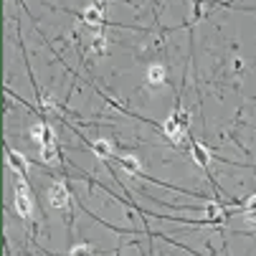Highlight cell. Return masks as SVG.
<instances>
[{
	"instance_id": "12",
	"label": "cell",
	"mask_w": 256,
	"mask_h": 256,
	"mask_svg": "<svg viewBox=\"0 0 256 256\" xmlns=\"http://www.w3.org/2000/svg\"><path fill=\"white\" fill-rule=\"evenodd\" d=\"M92 48H94L96 54H104V51H106V33H96V36H94Z\"/></svg>"
},
{
	"instance_id": "13",
	"label": "cell",
	"mask_w": 256,
	"mask_h": 256,
	"mask_svg": "<svg viewBox=\"0 0 256 256\" xmlns=\"http://www.w3.org/2000/svg\"><path fill=\"white\" fill-rule=\"evenodd\" d=\"M244 216L248 218V221H254V224H256V196H251V198L246 200V208H244Z\"/></svg>"
},
{
	"instance_id": "14",
	"label": "cell",
	"mask_w": 256,
	"mask_h": 256,
	"mask_svg": "<svg viewBox=\"0 0 256 256\" xmlns=\"http://www.w3.org/2000/svg\"><path fill=\"white\" fill-rule=\"evenodd\" d=\"M38 102H41V106H44V109H54V106H56V104H54V99H51L48 94H41V96H38Z\"/></svg>"
},
{
	"instance_id": "5",
	"label": "cell",
	"mask_w": 256,
	"mask_h": 256,
	"mask_svg": "<svg viewBox=\"0 0 256 256\" xmlns=\"http://www.w3.org/2000/svg\"><path fill=\"white\" fill-rule=\"evenodd\" d=\"M144 82H148V86H162L168 82V71L162 64H150L148 71H144Z\"/></svg>"
},
{
	"instance_id": "11",
	"label": "cell",
	"mask_w": 256,
	"mask_h": 256,
	"mask_svg": "<svg viewBox=\"0 0 256 256\" xmlns=\"http://www.w3.org/2000/svg\"><path fill=\"white\" fill-rule=\"evenodd\" d=\"M68 256H94V246L92 244H76V246H71Z\"/></svg>"
},
{
	"instance_id": "3",
	"label": "cell",
	"mask_w": 256,
	"mask_h": 256,
	"mask_svg": "<svg viewBox=\"0 0 256 256\" xmlns=\"http://www.w3.org/2000/svg\"><path fill=\"white\" fill-rule=\"evenodd\" d=\"M13 206L18 210V216L23 218H30L33 216V196H30V188L26 186V182L18 178L16 180V196H13Z\"/></svg>"
},
{
	"instance_id": "4",
	"label": "cell",
	"mask_w": 256,
	"mask_h": 256,
	"mask_svg": "<svg viewBox=\"0 0 256 256\" xmlns=\"http://www.w3.org/2000/svg\"><path fill=\"white\" fill-rule=\"evenodd\" d=\"M68 188H66V182H61V180H56L54 186L48 188V203H51V208H56V210H64V208H68Z\"/></svg>"
},
{
	"instance_id": "1",
	"label": "cell",
	"mask_w": 256,
	"mask_h": 256,
	"mask_svg": "<svg viewBox=\"0 0 256 256\" xmlns=\"http://www.w3.org/2000/svg\"><path fill=\"white\" fill-rule=\"evenodd\" d=\"M30 140L41 148V158L46 162H54L56 160V137H54V130L44 120L30 124Z\"/></svg>"
},
{
	"instance_id": "15",
	"label": "cell",
	"mask_w": 256,
	"mask_h": 256,
	"mask_svg": "<svg viewBox=\"0 0 256 256\" xmlns=\"http://www.w3.org/2000/svg\"><path fill=\"white\" fill-rule=\"evenodd\" d=\"M96 3H99V6H102V3H106V0H96Z\"/></svg>"
},
{
	"instance_id": "7",
	"label": "cell",
	"mask_w": 256,
	"mask_h": 256,
	"mask_svg": "<svg viewBox=\"0 0 256 256\" xmlns=\"http://www.w3.org/2000/svg\"><path fill=\"white\" fill-rule=\"evenodd\" d=\"M8 168H10L18 178H23V175L28 172L30 162L26 160V155H20V152H16V150H8Z\"/></svg>"
},
{
	"instance_id": "8",
	"label": "cell",
	"mask_w": 256,
	"mask_h": 256,
	"mask_svg": "<svg viewBox=\"0 0 256 256\" xmlns=\"http://www.w3.org/2000/svg\"><path fill=\"white\" fill-rule=\"evenodd\" d=\"M120 165H122V170H127V175H142V162L134 155H122Z\"/></svg>"
},
{
	"instance_id": "10",
	"label": "cell",
	"mask_w": 256,
	"mask_h": 256,
	"mask_svg": "<svg viewBox=\"0 0 256 256\" xmlns=\"http://www.w3.org/2000/svg\"><path fill=\"white\" fill-rule=\"evenodd\" d=\"M193 160H196L200 168L208 170V152H206V148H203L200 142H193Z\"/></svg>"
},
{
	"instance_id": "2",
	"label": "cell",
	"mask_w": 256,
	"mask_h": 256,
	"mask_svg": "<svg viewBox=\"0 0 256 256\" xmlns=\"http://www.w3.org/2000/svg\"><path fill=\"white\" fill-rule=\"evenodd\" d=\"M188 122H190V117H188V114H182V112H175V114H170V117L165 120V124H162V132L168 134V140H170V142L180 144L182 140H186V132H188Z\"/></svg>"
},
{
	"instance_id": "9",
	"label": "cell",
	"mask_w": 256,
	"mask_h": 256,
	"mask_svg": "<svg viewBox=\"0 0 256 256\" xmlns=\"http://www.w3.org/2000/svg\"><path fill=\"white\" fill-rule=\"evenodd\" d=\"M82 20H84L86 26L99 28V26H104V13H102L99 8H86V10L82 13Z\"/></svg>"
},
{
	"instance_id": "6",
	"label": "cell",
	"mask_w": 256,
	"mask_h": 256,
	"mask_svg": "<svg viewBox=\"0 0 256 256\" xmlns=\"http://www.w3.org/2000/svg\"><path fill=\"white\" fill-rule=\"evenodd\" d=\"M92 152H94L99 160H109V158H114V144H112V140L99 137V140L92 142Z\"/></svg>"
}]
</instances>
